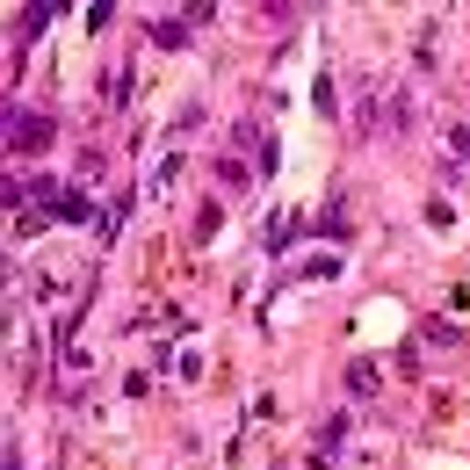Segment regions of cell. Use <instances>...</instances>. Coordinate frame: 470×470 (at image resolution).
I'll return each mask as SVG.
<instances>
[{
    "mask_svg": "<svg viewBox=\"0 0 470 470\" xmlns=\"http://www.w3.org/2000/svg\"><path fill=\"white\" fill-rule=\"evenodd\" d=\"M7 145H15V152H44V145H51V116H29V109L7 116Z\"/></svg>",
    "mask_w": 470,
    "mask_h": 470,
    "instance_id": "1",
    "label": "cell"
},
{
    "mask_svg": "<svg viewBox=\"0 0 470 470\" xmlns=\"http://www.w3.org/2000/svg\"><path fill=\"white\" fill-rule=\"evenodd\" d=\"M348 391H362V398L376 391V370H370V362H355V370H348Z\"/></svg>",
    "mask_w": 470,
    "mask_h": 470,
    "instance_id": "2",
    "label": "cell"
}]
</instances>
